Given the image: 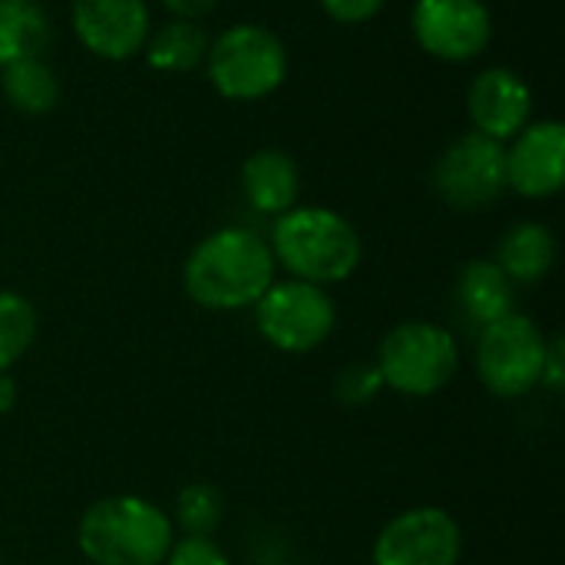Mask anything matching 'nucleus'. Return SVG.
Segmentation results:
<instances>
[{
    "mask_svg": "<svg viewBox=\"0 0 565 565\" xmlns=\"http://www.w3.org/2000/svg\"><path fill=\"white\" fill-rule=\"evenodd\" d=\"M457 298L460 308L467 311V318L480 328L513 315L516 308V285L503 275V268L497 262L477 258L463 268L460 285H457Z\"/></svg>",
    "mask_w": 565,
    "mask_h": 565,
    "instance_id": "obj_16",
    "label": "nucleus"
},
{
    "mask_svg": "<svg viewBox=\"0 0 565 565\" xmlns=\"http://www.w3.org/2000/svg\"><path fill=\"white\" fill-rule=\"evenodd\" d=\"M0 89L7 96V103L20 113H30V116H43L56 106L60 99V83H56V73L40 60H17V63H7L3 66V76H0Z\"/></svg>",
    "mask_w": 565,
    "mask_h": 565,
    "instance_id": "obj_18",
    "label": "nucleus"
},
{
    "mask_svg": "<svg viewBox=\"0 0 565 565\" xmlns=\"http://www.w3.org/2000/svg\"><path fill=\"white\" fill-rule=\"evenodd\" d=\"M50 20L36 0H0V66L43 56Z\"/></svg>",
    "mask_w": 565,
    "mask_h": 565,
    "instance_id": "obj_17",
    "label": "nucleus"
},
{
    "mask_svg": "<svg viewBox=\"0 0 565 565\" xmlns=\"http://www.w3.org/2000/svg\"><path fill=\"white\" fill-rule=\"evenodd\" d=\"M185 295L205 311H242L275 285V255L248 228H218L205 235L182 268Z\"/></svg>",
    "mask_w": 565,
    "mask_h": 565,
    "instance_id": "obj_1",
    "label": "nucleus"
},
{
    "mask_svg": "<svg viewBox=\"0 0 565 565\" xmlns=\"http://www.w3.org/2000/svg\"><path fill=\"white\" fill-rule=\"evenodd\" d=\"M162 565H232L228 556L222 553V546L215 540H205V536H185V540H175L166 563Z\"/></svg>",
    "mask_w": 565,
    "mask_h": 565,
    "instance_id": "obj_23",
    "label": "nucleus"
},
{
    "mask_svg": "<svg viewBox=\"0 0 565 565\" xmlns=\"http://www.w3.org/2000/svg\"><path fill=\"white\" fill-rule=\"evenodd\" d=\"M146 60L166 73H189L209 53V36L195 20H172L156 36H146Z\"/></svg>",
    "mask_w": 565,
    "mask_h": 565,
    "instance_id": "obj_19",
    "label": "nucleus"
},
{
    "mask_svg": "<svg viewBox=\"0 0 565 565\" xmlns=\"http://www.w3.org/2000/svg\"><path fill=\"white\" fill-rule=\"evenodd\" d=\"M550 338L530 315H507L480 331L477 341V374L483 387L503 401L526 397L540 387Z\"/></svg>",
    "mask_w": 565,
    "mask_h": 565,
    "instance_id": "obj_6",
    "label": "nucleus"
},
{
    "mask_svg": "<svg viewBox=\"0 0 565 565\" xmlns=\"http://www.w3.org/2000/svg\"><path fill=\"white\" fill-rule=\"evenodd\" d=\"M209 79L225 99H262L288 76L285 43L258 23H235L209 43Z\"/></svg>",
    "mask_w": 565,
    "mask_h": 565,
    "instance_id": "obj_5",
    "label": "nucleus"
},
{
    "mask_svg": "<svg viewBox=\"0 0 565 565\" xmlns=\"http://www.w3.org/2000/svg\"><path fill=\"white\" fill-rule=\"evenodd\" d=\"M222 513H225V503L212 483H189L175 500V520L185 536L212 540V533L222 526Z\"/></svg>",
    "mask_w": 565,
    "mask_h": 565,
    "instance_id": "obj_21",
    "label": "nucleus"
},
{
    "mask_svg": "<svg viewBox=\"0 0 565 565\" xmlns=\"http://www.w3.org/2000/svg\"><path fill=\"white\" fill-rule=\"evenodd\" d=\"M434 189L460 212L493 205L507 192V146L477 129L454 139L434 166Z\"/></svg>",
    "mask_w": 565,
    "mask_h": 565,
    "instance_id": "obj_8",
    "label": "nucleus"
},
{
    "mask_svg": "<svg viewBox=\"0 0 565 565\" xmlns=\"http://www.w3.org/2000/svg\"><path fill=\"white\" fill-rule=\"evenodd\" d=\"M497 265L513 285H536L556 265V238L540 222L513 225L497 248Z\"/></svg>",
    "mask_w": 565,
    "mask_h": 565,
    "instance_id": "obj_15",
    "label": "nucleus"
},
{
    "mask_svg": "<svg viewBox=\"0 0 565 565\" xmlns=\"http://www.w3.org/2000/svg\"><path fill=\"white\" fill-rule=\"evenodd\" d=\"M460 523L440 507H414L377 533L371 565H460Z\"/></svg>",
    "mask_w": 565,
    "mask_h": 565,
    "instance_id": "obj_9",
    "label": "nucleus"
},
{
    "mask_svg": "<svg viewBox=\"0 0 565 565\" xmlns=\"http://www.w3.org/2000/svg\"><path fill=\"white\" fill-rule=\"evenodd\" d=\"M36 341V308L17 295L0 291V371H10Z\"/></svg>",
    "mask_w": 565,
    "mask_h": 565,
    "instance_id": "obj_20",
    "label": "nucleus"
},
{
    "mask_svg": "<svg viewBox=\"0 0 565 565\" xmlns=\"http://www.w3.org/2000/svg\"><path fill=\"white\" fill-rule=\"evenodd\" d=\"M271 255L291 278L308 285H338L361 265L358 228L321 205H295L271 225Z\"/></svg>",
    "mask_w": 565,
    "mask_h": 565,
    "instance_id": "obj_2",
    "label": "nucleus"
},
{
    "mask_svg": "<svg viewBox=\"0 0 565 565\" xmlns=\"http://www.w3.org/2000/svg\"><path fill=\"white\" fill-rule=\"evenodd\" d=\"M565 182V126L559 119L530 122L507 149V189L523 199H550Z\"/></svg>",
    "mask_w": 565,
    "mask_h": 565,
    "instance_id": "obj_11",
    "label": "nucleus"
},
{
    "mask_svg": "<svg viewBox=\"0 0 565 565\" xmlns=\"http://www.w3.org/2000/svg\"><path fill=\"white\" fill-rule=\"evenodd\" d=\"M76 543L93 565H162L175 526L142 497H106L79 516Z\"/></svg>",
    "mask_w": 565,
    "mask_h": 565,
    "instance_id": "obj_3",
    "label": "nucleus"
},
{
    "mask_svg": "<svg viewBox=\"0 0 565 565\" xmlns=\"http://www.w3.org/2000/svg\"><path fill=\"white\" fill-rule=\"evenodd\" d=\"M255 324L271 348L285 354H308L331 338L338 308L321 285L291 278L275 281L255 301Z\"/></svg>",
    "mask_w": 565,
    "mask_h": 565,
    "instance_id": "obj_7",
    "label": "nucleus"
},
{
    "mask_svg": "<svg viewBox=\"0 0 565 565\" xmlns=\"http://www.w3.org/2000/svg\"><path fill=\"white\" fill-rule=\"evenodd\" d=\"M460 367L457 338L430 321H404L391 328L377 348V371L384 387L404 397L440 394Z\"/></svg>",
    "mask_w": 565,
    "mask_h": 565,
    "instance_id": "obj_4",
    "label": "nucleus"
},
{
    "mask_svg": "<svg viewBox=\"0 0 565 565\" xmlns=\"http://www.w3.org/2000/svg\"><path fill=\"white\" fill-rule=\"evenodd\" d=\"M13 404H17V384L10 381V374H7V371H0V417H3V414H10V411H13Z\"/></svg>",
    "mask_w": 565,
    "mask_h": 565,
    "instance_id": "obj_27",
    "label": "nucleus"
},
{
    "mask_svg": "<svg viewBox=\"0 0 565 565\" xmlns=\"http://www.w3.org/2000/svg\"><path fill=\"white\" fill-rule=\"evenodd\" d=\"M540 387H550V391H563L565 387V341L563 334L550 338L546 344V361H543V377H540Z\"/></svg>",
    "mask_w": 565,
    "mask_h": 565,
    "instance_id": "obj_25",
    "label": "nucleus"
},
{
    "mask_svg": "<svg viewBox=\"0 0 565 565\" xmlns=\"http://www.w3.org/2000/svg\"><path fill=\"white\" fill-rule=\"evenodd\" d=\"M411 23L417 43L447 63L480 56L493 36V20L483 0H417Z\"/></svg>",
    "mask_w": 565,
    "mask_h": 565,
    "instance_id": "obj_10",
    "label": "nucleus"
},
{
    "mask_svg": "<svg viewBox=\"0 0 565 565\" xmlns=\"http://www.w3.org/2000/svg\"><path fill=\"white\" fill-rule=\"evenodd\" d=\"M242 192L248 205L262 215H285L298 205L301 195V172L295 159L281 149H258L242 166Z\"/></svg>",
    "mask_w": 565,
    "mask_h": 565,
    "instance_id": "obj_14",
    "label": "nucleus"
},
{
    "mask_svg": "<svg viewBox=\"0 0 565 565\" xmlns=\"http://www.w3.org/2000/svg\"><path fill=\"white\" fill-rule=\"evenodd\" d=\"M467 106H470V119H473L477 132H483L497 142H507L520 129L530 126L533 96H530V86L513 70L490 66L473 79Z\"/></svg>",
    "mask_w": 565,
    "mask_h": 565,
    "instance_id": "obj_13",
    "label": "nucleus"
},
{
    "mask_svg": "<svg viewBox=\"0 0 565 565\" xmlns=\"http://www.w3.org/2000/svg\"><path fill=\"white\" fill-rule=\"evenodd\" d=\"M384 387L381 381V371L377 364H348L341 374H338V384H334V394L344 407H364L377 397V391Z\"/></svg>",
    "mask_w": 565,
    "mask_h": 565,
    "instance_id": "obj_22",
    "label": "nucleus"
},
{
    "mask_svg": "<svg viewBox=\"0 0 565 565\" xmlns=\"http://www.w3.org/2000/svg\"><path fill=\"white\" fill-rule=\"evenodd\" d=\"M218 0H162V7L169 13H175V20H202L205 13L215 10Z\"/></svg>",
    "mask_w": 565,
    "mask_h": 565,
    "instance_id": "obj_26",
    "label": "nucleus"
},
{
    "mask_svg": "<svg viewBox=\"0 0 565 565\" xmlns=\"http://www.w3.org/2000/svg\"><path fill=\"white\" fill-rule=\"evenodd\" d=\"M387 0H321L324 13L338 23H364L381 13Z\"/></svg>",
    "mask_w": 565,
    "mask_h": 565,
    "instance_id": "obj_24",
    "label": "nucleus"
},
{
    "mask_svg": "<svg viewBox=\"0 0 565 565\" xmlns=\"http://www.w3.org/2000/svg\"><path fill=\"white\" fill-rule=\"evenodd\" d=\"M79 43L103 60H129L146 46L149 10L142 0H73Z\"/></svg>",
    "mask_w": 565,
    "mask_h": 565,
    "instance_id": "obj_12",
    "label": "nucleus"
}]
</instances>
